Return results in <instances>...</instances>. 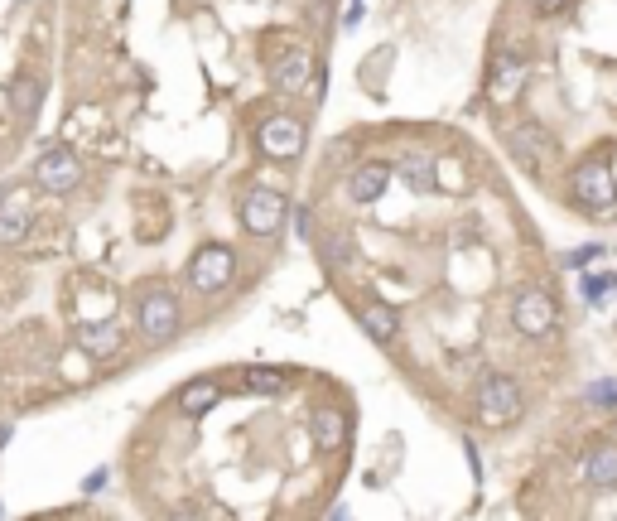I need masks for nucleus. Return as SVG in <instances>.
Here are the masks:
<instances>
[{
    "label": "nucleus",
    "instance_id": "nucleus-14",
    "mask_svg": "<svg viewBox=\"0 0 617 521\" xmlns=\"http://www.w3.org/2000/svg\"><path fill=\"white\" fill-rule=\"evenodd\" d=\"M357 324L372 333L376 343H396V333H401V314H396L391 304L372 300V304H362V309H357Z\"/></svg>",
    "mask_w": 617,
    "mask_h": 521
},
{
    "label": "nucleus",
    "instance_id": "nucleus-1",
    "mask_svg": "<svg viewBox=\"0 0 617 521\" xmlns=\"http://www.w3.org/2000/svg\"><path fill=\"white\" fill-rule=\"evenodd\" d=\"M569 203L579 213H608L617 203V179L608 165V150H593L589 160H579L569 174Z\"/></svg>",
    "mask_w": 617,
    "mask_h": 521
},
{
    "label": "nucleus",
    "instance_id": "nucleus-10",
    "mask_svg": "<svg viewBox=\"0 0 617 521\" xmlns=\"http://www.w3.org/2000/svg\"><path fill=\"white\" fill-rule=\"evenodd\" d=\"M314 78V54L309 49H290L280 63H270V87L275 92H304Z\"/></svg>",
    "mask_w": 617,
    "mask_h": 521
},
{
    "label": "nucleus",
    "instance_id": "nucleus-22",
    "mask_svg": "<svg viewBox=\"0 0 617 521\" xmlns=\"http://www.w3.org/2000/svg\"><path fill=\"white\" fill-rule=\"evenodd\" d=\"M589 401H593V406H608V411H617V377H608V382H593L589 386Z\"/></svg>",
    "mask_w": 617,
    "mask_h": 521
},
{
    "label": "nucleus",
    "instance_id": "nucleus-8",
    "mask_svg": "<svg viewBox=\"0 0 617 521\" xmlns=\"http://www.w3.org/2000/svg\"><path fill=\"white\" fill-rule=\"evenodd\" d=\"M507 145H511V160L521 169H545V160L555 155V136L540 126V121H521V126H511V136H507Z\"/></svg>",
    "mask_w": 617,
    "mask_h": 521
},
{
    "label": "nucleus",
    "instance_id": "nucleus-19",
    "mask_svg": "<svg viewBox=\"0 0 617 521\" xmlns=\"http://www.w3.org/2000/svg\"><path fill=\"white\" fill-rule=\"evenodd\" d=\"M401 179L415 193H430L434 189V160H430V155H405V160H401Z\"/></svg>",
    "mask_w": 617,
    "mask_h": 521
},
{
    "label": "nucleus",
    "instance_id": "nucleus-18",
    "mask_svg": "<svg viewBox=\"0 0 617 521\" xmlns=\"http://www.w3.org/2000/svg\"><path fill=\"white\" fill-rule=\"evenodd\" d=\"M343 435H348V420H343V411H319L314 415V439H319V449H338L343 444Z\"/></svg>",
    "mask_w": 617,
    "mask_h": 521
},
{
    "label": "nucleus",
    "instance_id": "nucleus-12",
    "mask_svg": "<svg viewBox=\"0 0 617 521\" xmlns=\"http://www.w3.org/2000/svg\"><path fill=\"white\" fill-rule=\"evenodd\" d=\"M584 478L598 493H617V444L613 439H598L589 454H584Z\"/></svg>",
    "mask_w": 617,
    "mask_h": 521
},
{
    "label": "nucleus",
    "instance_id": "nucleus-11",
    "mask_svg": "<svg viewBox=\"0 0 617 521\" xmlns=\"http://www.w3.org/2000/svg\"><path fill=\"white\" fill-rule=\"evenodd\" d=\"M126 343L121 319H97V324H78V348L87 357H116Z\"/></svg>",
    "mask_w": 617,
    "mask_h": 521
},
{
    "label": "nucleus",
    "instance_id": "nucleus-2",
    "mask_svg": "<svg viewBox=\"0 0 617 521\" xmlns=\"http://www.w3.org/2000/svg\"><path fill=\"white\" fill-rule=\"evenodd\" d=\"M511 324H516L521 338H545L560 324V304H555V295L545 285H521L511 295Z\"/></svg>",
    "mask_w": 617,
    "mask_h": 521
},
{
    "label": "nucleus",
    "instance_id": "nucleus-20",
    "mask_svg": "<svg viewBox=\"0 0 617 521\" xmlns=\"http://www.w3.org/2000/svg\"><path fill=\"white\" fill-rule=\"evenodd\" d=\"M39 97H44V92H39L34 78H15V83H10V111H15L20 121H29V116L39 111Z\"/></svg>",
    "mask_w": 617,
    "mask_h": 521
},
{
    "label": "nucleus",
    "instance_id": "nucleus-13",
    "mask_svg": "<svg viewBox=\"0 0 617 521\" xmlns=\"http://www.w3.org/2000/svg\"><path fill=\"white\" fill-rule=\"evenodd\" d=\"M521 83H526V63L516 54H502L492 63V73H487V92H492L497 102H511V97L521 92Z\"/></svg>",
    "mask_w": 617,
    "mask_h": 521
},
{
    "label": "nucleus",
    "instance_id": "nucleus-24",
    "mask_svg": "<svg viewBox=\"0 0 617 521\" xmlns=\"http://www.w3.org/2000/svg\"><path fill=\"white\" fill-rule=\"evenodd\" d=\"M617 280L613 275H589V285H584V290H589V300L598 304V300H608V295H603V290H613Z\"/></svg>",
    "mask_w": 617,
    "mask_h": 521
},
{
    "label": "nucleus",
    "instance_id": "nucleus-25",
    "mask_svg": "<svg viewBox=\"0 0 617 521\" xmlns=\"http://www.w3.org/2000/svg\"><path fill=\"white\" fill-rule=\"evenodd\" d=\"M348 256H352V247L343 242V237H333V242H328V261H333V266H343Z\"/></svg>",
    "mask_w": 617,
    "mask_h": 521
},
{
    "label": "nucleus",
    "instance_id": "nucleus-17",
    "mask_svg": "<svg viewBox=\"0 0 617 521\" xmlns=\"http://www.w3.org/2000/svg\"><path fill=\"white\" fill-rule=\"evenodd\" d=\"M217 401H222V386L208 382V377H203V382H188L184 391H179V406H184L188 415H208Z\"/></svg>",
    "mask_w": 617,
    "mask_h": 521
},
{
    "label": "nucleus",
    "instance_id": "nucleus-21",
    "mask_svg": "<svg viewBox=\"0 0 617 521\" xmlns=\"http://www.w3.org/2000/svg\"><path fill=\"white\" fill-rule=\"evenodd\" d=\"M246 386L261 391V396H275V391H285V377L270 372V367H251V372H246Z\"/></svg>",
    "mask_w": 617,
    "mask_h": 521
},
{
    "label": "nucleus",
    "instance_id": "nucleus-15",
    "mask_svg": "<svg viewBox=\"0 0 617 521\" xmlns=\"http://www.w3.org/2000/svg\"><path fill=\"white\" fill-rule=\"evenodd\" d=\"M386 184H391V169H386V165H362L348 179V198L367 208V203H376V198L386 193Z\"/></svg>",
    "mask_w": 617,
    "mask_h": 521
},
{
    "label": "nucleus",
    "instance_id": "nucleus-26",
    "mask_svg": "<svg viewBox=\"0 0 617 521\" xmlns=\"http://www.w3.org/2000/svg\"><path fill=\"white\" fill-rule=\"evenodd\" d=\"M564 5H569V0H536V10H540V15H560Z\"/></svg>",
    "mask_w": 617,
    "mask_h": 521
},
{
    "label": "nucleus",
    "instance_id": "nucleus-16",
    "mask_svg": "<svg viewBox=\"0 0 617 521\" xmlns=\"http://www.w3.org/2000/svg\"><path fill=\"white\" fill-rule=\"evenodd\" d=\"M29 237V208L25 198H5L0 203V247H15Z\"/></svg>",
    "mask_w": 617,
    "mask_h": 521
},
{
    "label": "nucleus",
    "instance_id": "nucleus-5",
    "mask_svg": "<svg viewBox=\"0 0 617 521\" xmlns=\"http://www.w3.org/2000/svg\"><path fill=\"white\" fill-rule=\"evenodd\" d=\"M232 271H237V251L208 242L203 251H193V261H188V285H193V295H217L232 280Z\"/></svg>",
    "mask_w": 617,
    "mask_h": 521
},
{
    "label": "nucleus",
    "instance_id": "nucleus-4",
    "mask_svg": "<svg viewBox=\"0 0 617 521\" xmlns=\"http://www.w3.org/2000/svg\"><path fill=\"white\" fill-rule=\"evenodd\" d=\"M135 329L145 333L150 343L174 338V333H179V295H174L169 285L145 290V295H140V304H135Z\"/></svg>",
    "mask_w": 617,
    "mask_h": 521
},
{
    "label": "nucleus",
    "instance_id": "nucleus-27",
    "mask_svg": "<svg viewBox=\"0 0 617 521\" xmlns=\"http://www.w3.org/2000/svg\"><path fill=\"white\" fill-rule=\"evenodd\" d=\"M0 444H5V430H0Z\"/></svg>",
    "mask_w": 617,
    "mask_h": 521
},
{
    "label": "nucleus",
    "instance_id": "nucleus-28",
    "mask_svg": "<svg viewBox=\"0 0 617 521\" xmlns=\"http://www.w3.org/2000/svg\"><path fill=\"white\" fill-rule=\"evenodd\" d=\"M0 512H5V507H0Z\"/></svg>",
    "mask_w": 617,
    "mask_h": 521
},
{
    "label": "nucleus",
    "instance_id": "nucleus-9",
    "mask_svg": "<svg viewBox=\"0 0 617 521\" xmlns=\"http://www.w3.org/2000/svg\"><path fill=\"white\" fill-rule=\"evenodd\" d=\"M261 150L270 160H295L304 150V121L299 116H270L261 126Z\"/></svg>",
    "mask_w": 617,
    "mask_h": 521
},
{
    "label": "nucleus",
    "instance_id": "nucleus-7",
    "mask_svg": "<svg viewBox=\"0 0 617 521\" xmlns=\"http://www.w3.org/2000/svg\"><path fill=\"white\" fill-rule=\"evenodd\" d=\"M82 179V165L73 150H63V145H54V150H44L39 155V165H34V189L44 193H73Z\"/></svg>",
    "mask_w": 617,
    "mask_h": 521
},
{
    "label": "nucleus",
    "instance_id": "nucleus-23",
    "mask_svg": "<svg viewBox=\"0 0 617 521\" xmlns=\"http://www.w3.org/2000/svg\"><path fill=\"white\" fill-rule=\"evenodd\" d=\"M593 256H603V247H574L569 256H564V266H569V271H584Z\"/></svg>",
    "mask_w": 617,
    "mask_h": 521
},
{
    "label": "nucleus",
    "instance_id": "nucleus-3",
    "mask_svg": "<svg viewBox=\"0 0 617 521\" xmlns=\"http://www.w3.org/2000/svg\"><path fill=\"white\" fill-rule=\"evenodd\" d=\"M521 411H526V396H521V386L511 382L507 372L483 377V386H478V420H483V425L502 430L511 420H521Z\"/></svg>",
    "mask_w": 617,
    "mask_h": 521
},
{
    "label": "nucleus",
    "instance_id": "nucleus-6",
    "mask_svg": "<svg viewBox=\"0 0 617 521\" xmlns=\"http://www.w3.org/2000/svg\"><path fill=\"white\" fill-rule=\"evenodd\" d=\"M285 213H290V203L280 189H251L242 203V227L251 237H270V232H280Z\"/></svg>",
    "mask_w": 617,
    "mask_h": 521
}]
</instances>
